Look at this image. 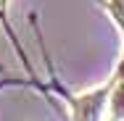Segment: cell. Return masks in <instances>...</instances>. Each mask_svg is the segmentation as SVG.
<instances>
[{
	"instance_id": "obj_1",
	"label": "cell",
	"mask_w": 124,
	"mask_h": 121,
	"mask_svg": "<svg viewBox=\"0 0 124 121\" xmlns=\"http://www.w3.org/2000/svg\"><path fill=\"white\" fill-rule=\"evenodd\" d=\"M111 121H124V82L111 92V105H108Z\"/></svg>"
}]
</instances>
